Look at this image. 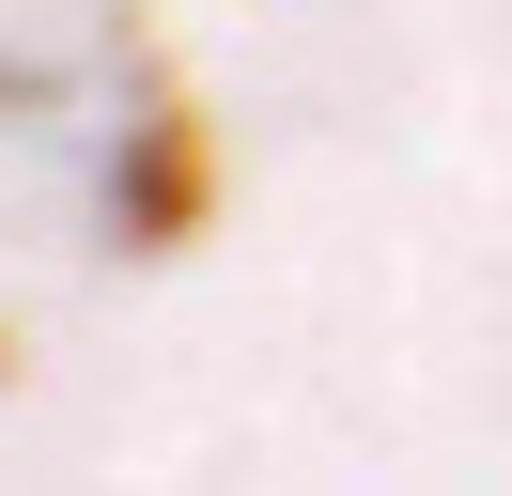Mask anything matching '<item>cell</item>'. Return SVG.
<instances>
[{
    "label": "cell",
    "mask_w": 512,
    "mask_h": 496,
    "mask_svg": "<svg viewBox=\"0 0 512 496\" xmlns=\"http://www.w3.org/2000/svg\"><path fill=\"white\" fill-rule=\"evenodd\" d=\"M109 233L125 248H187L202 233V109L171 93V62L140 47H109Z\"/></svg>",
    "instance_id": "obj_1"
}]
</instances>
